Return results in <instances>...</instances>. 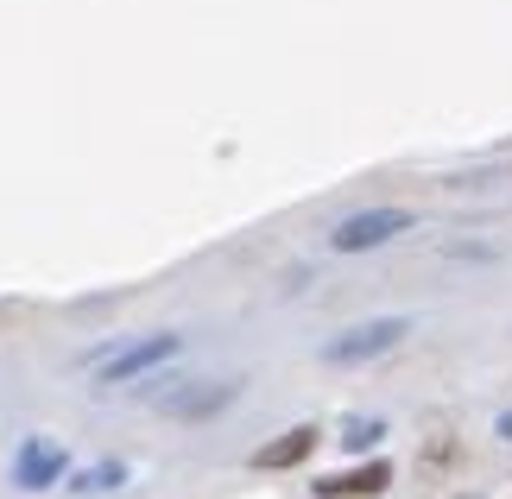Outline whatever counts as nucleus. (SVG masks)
Instances as JSON below:
<instances>
[{
  "mask_svg": "<svg viewBox=\"0 0 512 499\" xmlns=\"http://www.w3.org/2000/svg\"><path fill=\"white\" fill-rule=\"evenodd\" d=\"M411 335L405 316H373V323H354L342 329L336 342H323V361H336V367H354V361H380V354H392Z\"/></svg>",
  "mask_w": 512,
  "mask_h": 499,
  "instance_id": "obj_1",
  "label": "nucleus"
},
{
  "mask_svg": "<svg viewBox=\"0 0 512 499\" xmlns=\"http://www.w3.org/2000/svg\"><path fill=\"white\" fill-rule=\"evenodd\" d=\"M177 348H184V335H171V329H159V335H140V342H127V348H108L102 361H95V379H102V386H127V379H140L146 367L171 361Z\"/></svg>",
  "mask_w": 512,
  "mask_h": 499,
  "instance_id": "obj_2",
  "label": "nucleus"
},
{
  "mask_svg": "<svg viewBox=\"0 0 512 499\" xmlns=\"http://www.w3.org/2000/svg\"><path fill=\"white\" fill-rule=\"evenodd\" d=\"M405 228H411V209H361V215H348V222H336L329 247L336 253H373V247H386L392 234H405Z\"/></svg>",
  "mask_w": 512,
  "mask_h": 499,
  "instance_id": "obj_3",
  "label": "nucleus"
},
{
  "mask_svg": "<svg viewBox=\"0 0 512 499\" xmlns=\"http://www.w3.org/2000/svg\"><path fill=\"white\" fill-rule=\"evenodd\" d=\"M241 392H247L241 379H203V386H152V398H159V411H165V417H215V411H228Z\"/></svg>",
  "mask_w": 512,
  "mask_h": 499,
  "instance_id": "obj_4",
  "label": "nucleus"
},
{
  "mask_svg": "<svg viewBox=\"0 0 512 499\" xmlns=\"http://www.w3.org/2000/svg\"><path fill=\"white\" fill-rule=\"evenodd\" d=\"M57 474H64V443H57V436H32V443L13 455V487H26V493L51 487Z\"/></svg>",
  "mask_w": 512,
  "mask_h": 499,
  "instance_id": "obj_5",
  "label": "nucleus"
},
{
  "mask_svg": "<svg viewBox=\"0 0 512 499\" xmlns=\"http://www.w3.org/2000/svg\"><path fill=\"white\" fill-rule=\"evenodd\" d=\"M310 449H317V430H310V424H298V430L272 436L266 449H253V468H298Z\"/></svg>",
  "mask_w": 512,
  "mask_h": 499,
  "instance_id": "obj_6",
  "label": "nucleus"
},
{
  "mask_svg": "<svg viewBox=\"0 0 512 499\" xmlns=\"http://www.w3.org/2000/svg\"><path fill=\"white\" fill-rule=\"evenodd\" d=\"M392 481L386 462H367V468H348V474H329V481H317L323 499H361V493H380Z\"/></svg>",
  "mask_w": 512,
  "mask_h": 499,
  "instance_id": "obj_7",
  "label": "nucleus"
},
{
  "mask_svg": "<svg viewBox=\"0 0 512 499\" xmlns=\"http://www.w3.org/2000/svg\"><path fill=\"white\" fill-rule=\"evenodd\" d=\"M121 481H127V468L121 462H102V468H83V474H76V493H114Z\"/></svg>",
  "mask_w": 512,
  "mask_h": 499,
  "instance_id": "obj_8",
  "label": "nucleus"
},
{
  "mask_svg": "<svg viewBox=\"0 0 512 499\" xmlns=\"http://www.w3.org/2000/svg\"><path fill=\"white\" fill-rule=\"evenodd\" d=\"M373 436H380V424H354V430L342 436V443H348V449H367V443H373Z\"/></svg>",
  "mask_w": 512,
  "mask_h": 499,
  "instance_id": "obj_9",
  "label": "nucleus"
},
{
  "mask_svg": "<svg viewBox=\"0 0 512 499\" xmlns=\"http://www.w3.org/2000/svg\"><path fill=\"white\" fill-rule=\"evenodd\" d=\"M500 436H506V443H512V411H506V417H500Z\"/></svg>",
  "mask_w": 512,
  "mask_h": 499,
  "instance_id": "obj_10",
  "label": "nucleus"
}]
</instances>
